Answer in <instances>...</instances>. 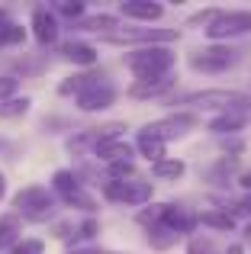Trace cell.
Wrapping results in <instances>:
<instances>
[{
    "instance_id": "ba28073f",
    "label": "cell",
    "mask_w": 251,
    "mask_h": 254,
    "mask_svg": "<svg viewBox=\"0 0 251 254\" xmlns=\"http://www.w3.org/2000/svg\"><path fill=\"white\" fill-rule=\"evenodd\" d=\"M103 193L116 203H126V206H145L151 199V184L148 180H138V177H129V180H107L103 184Z\"/></svg>"
},
{
    "instance_id": "6da1fadb",
    "label": "cell",
    "mask_w": 251,
    "mask_h": 254,
    "mask_svg": "<svg viewBox=\"0 0 251 254\" xmlns=\"http://www.w3.org/2000/svg\"><path fill=\"white\" fill-rule=\"evenodd\" d=\"M174 103L190 106V110H219V113L242 110V113H251V97H248V93L229 90V87H206V90H190V93H181Z\"/></svg>"
},
{
    "instance_id": "2e32d148",
    "label": "cell",
    "mask_w": 251,
    "mask_h": 254,
    "mask_svg": "<svg viewBox=\"0 0 251 254\" xmlns=\"http://www.w3.org/2000/svg\"><path fill=\"white\" fill-rule=\"evenodd\" d=\"M19 235H23V222H19L16 212L0 216V254L16 248V245H19Z\"/></svg>"
},
{
    "instance_id": "ffe728a7",
    "label": "cell",
    "mask_w": 251,
    "mask_h": 254,
    "mask_svg": "<svg viewBox=\"0 0 251 254\" xmlns=\"http://www.w3.org/2000/svg\"><path fill=\"white\" fill-rule=\"evenodd\" d=\"M135 148H138V155L142 158H148L151 164H158V161H164V142L161 138H155L151 132H138V138H135Z\"/></svg>"
},
{
    "instance_id": "836d02e7",
    "label": "cell",
    "mask_w": 251,
    "mask_h": 254,
    "mask_svg": "<svg viewBox=\"0 0 251 254\" xmlns=\"http://www.w3.org/2000/svg\"><path fill=\"white\" fill-rule=\"evenodd\" d=\"M68 254H107L103 248H74V251H68Z\"/></svg>"
},
{
    "instance_id": "4316f807",
    "label": "cell",
    "mask_w": 251,
    "mask_h": 254,
    "mask_svg": "<svg viewBox=\"0 0 251 254\" xmlns=\"http://www.w3.org/2000/svg\"><path fill=\"white\" fill-rule=\"evenodd\" d=\"M187 254H222V251L216 248L213 238H206V235H193V238L187 242Z\"/></svg>"
},
{
    "instance_id": "9c48e42d",
    "label": "cell",
    "mask_w": 251,
    "mask_h": 254,
    "mask_svg": "<svg viewBox=\"0 0 251 254\" xmlns=\"http://www.w3.org/2000/svg\"><path fill=\"white\" fill-rule=\"evenodd\" d=\"M196 123H200V119H196L193 113H177V116H168V119H158V123L145 126V132H151L155 138H161V142L168 145L171 138H184L190 129H196Z\"/></svg>"
},
{
    "instance_id": "f1b7e54d",
    "label": "cell",
    "mask_w": 251,
    "mask_h": 254,
    "mask_svg": "<svg viewBox=\"0 0 251 254\" xmlns=\"http://www.w3.org/2000/svg\"><path fill=\"white\" fill-rule=\"evenodd\" d=\"M16 87H19V81L13 74H3L0 77V103H6V100H13V93H16Z\"/></svg>"
},
{
    "instance_id": "d6a6232c",
    "label": "cell",
    "mask_w": 251,
    "mask_h": 254,
    "mask_svg": "<svg viewBox=\"0 0 251 254\" xmlns=\"http://www.w3.org/2000/svg\"><path fill=\"white\" fill-rule=\"evenodd\" d=\"M77 235H81V238H94L97 235V222H94V219H87V222L77 229Z\"/></svg>"
},
{
    "instance_id": "4fadbf2b",
    "label": "cell",
    "mask_w": 251,
    "mask_h": 254,
    "mask_svg": "<svg viewBox=\"0 0 251 254\" xmlns=\"http://www.w3.org/2000/svg\"><path fill=\"white\" fill-rule=\"evenodd\" d=\"M123 16L129 19H142V23H155V19L164 16V6L155 3V0H123Z\"/></svg>"
},
{
    "instance_id": "f546056e",
    "label": "cell",
    "mask_w": 251,
    "mask_h": 254,
    "mask_svg": "<svg viewBox=\"0 0 251 254\" xmlns=\"http://www.w3.org/2000/svg\"><path fill=\"white\" fill-rule=\"evenodd\" d=\"M29 110V100H6V103H0V113H3V116H16V113H26Z\"/></svg>"
},
{
    "instance_id": "1f68e13d",
    "label": "cell",
    "mask_w": 251,
    "mask_h": 254,
    "mask_svg": "<svg viewBox=\"0 0 251 254\" xmlns=\"http://www.w3.org/2000/svg\"><path fill=\"white\" fill-rule=\"evenodd\" d=\"M229 206H232V219H235V216H251V199H242V203H229ZM229 206H226V209H229Z\"/></svg>"
},
{
    "instance_id": "74e56055",
    "label": "cell",
    "mask_w": 251,
    "mask_h": 254,
    "mask_svg": "<svg viewBox=\"0 0 251 254\" xmlns=\"http://www.w3.org/2000/svg\"><path fill=\"white\" fill-rule=\"evenodd\" d=\"M245 242L251 245V225H248V229H245Z\"/></svg>"
},
{
    "instance_id": "cb8c5ba5",
    "label": "cell",
    "mask_w": 251,
    "mask_h": 254,
    "mask_svg": "<svg viewBox=\"0 0 251 254\" xmlns=\"http://www.w3.org/2000/svg\"><path fill=\"white\" fill-rule=\"evenodd\" d=\"M94 84H100V74H74V77H68V81L58 84V93H84Z\"/></svg>"
},
{
    "instance_id": "484cf974",
    "label": "cell",
    "mask_w": 251,
    "mask_h": 254,
    "mask_svg": "<svg viewBox=\"0 0 251 254\" xmlns=\"http://www.w3.org/2000/svg\"><path fill=\"white\" fill-rule=\"evenodd\" d=\"M232 171H235V161H229V155H226L206 171V180H213V184H229V174Z\"/></svg>"
},
{
    "instance_id": "3957f363",
    "label": "cell",
    "mask_w": 251,
    "mask_h": 254,
    "mask_svg": "<svg viewBox=\"0 0 251 254\" xmlns=\"http://www.w3.org/2000/svg\"><path fill=\"white\" fill-rule=\"evenodd\" d=\"M13 206H16V216L29 219V222H45L55 212V193L49 187H23V190L13 196Z\"/></svg>"
},
{
    "instance_id": "ac0fdd59",
    "label": "cell",
    "mask_w": 251,
    "mask_h": 254,
    "mask_svg": "<svg viewBox=\"0 0 251 254\" xmlns=\"http://www.w3.org/2000/svg\"><path fill=\"white\" fill-rule=\"evenodd\" d=\"M62 55L68 58V62L74 64H84V68H90V64H97V49L87 42H81V39H71V42L62 45Z\"/></svg>"
},
{
    "instance_id": "52a82bcc",
    "label": "cell",
    "mask_w": 251,
    "mask_h": 254,
    "mask_svg": "<svg viewBox=\"0 0 251 254\" xmlns=\"http://www.w3.org/2000/svg\"><path fill=\"white\" fill-rule=\"evenodd\" d=\"M251 32V10H229V13H216L213 23L206 26V36L222 42V39H235V36H245Z\"/></svg>"
},
{
    "instance_id": "83f0119b",
    "label": "cell",
    "mask_w": 251,
    "mask_h": 254,
    "mask_svg": "<svg viewBox=\"0 0 251 254\" xmlns=\"http://www.w3.org/2000/svg\"><path fill=\"white\" fill-rule=\"evenodd\" d=\"M52 13H62V16H68V19H74V23H81V16H84V3H55L52 6Z\"/></svg>"
},
{
    "instance_id": "d4e9b609",
    "label": "cell",
    "mask_w": 251,
    "mask_h": 254,
    "mask_svg": "<svg viewBox=\"0 0 251 254\" xmlns=\"http://www.w3.org/2000/svg\"><path fill=\"white\" fill-rule=\"evenodd\" d=\"M200 222L209 225V229H219V232H232L235 229L232 212H216V209H209V212H203V216H200Z\"/></svg>"
},
{
    "instance_id": "d590c367",
    "label": "cell",
    "mask_w": 251,
    "mask_h": 254,
    "mask_svg": "<svg viewBox=\"0 0 251 254\" xmlns=\"http://www.w3.org/2000/svg\"><path fill=\"white\" fill-rule=\"evenodd\" d=\"M3 196H6V174L0 171V199H3Z\"/></svg>"
},
{
    "instance_id": "e0dca14e",
    "label": "cell",
    "mask_w": 251,
    "mask_h": 254,
    "mask_svg": "<svg viewBox=\"0 0 251 254\" xmlns=\"http://www.w3.org/2000/svg\"><path fill=\"white\" fill-rule=\"evenodd\" d=\"M94 155L100 158V161L107 164H123V161H132V148L126 142H120V138H107V142H100L94 148Z\"/></svg>"
},
{
    "instance_id": "8992f818",
    "label": "cell",
    "mask_w": 251,
    "mask_h": 254,
    "mask_svg": "<svg viewBox=\"0 0 251 254\" xmlns=\"http://www.w3.org/2000/svg\"><path fill=\"white\" fill-rule=\"evenodd\" d=\"M110 45H171L177 42V29H155V26H142V29H116L103 36Z\"/></svg>"
},
{
    "instance_id": "e575fe53",
    "label": "cell",
    "mask_w": 251,
    "mask_h": 254,
    "mask_svg": "<svg viewBox=\"0 0 251 254\" xmlns=\"http://www.w3.org/2000/svg\"><path fill=\"white\" fill-rule=\"evenodd\" d=\"M242 187H245V190L251 193V171H245V174H242Z\"/></svg>"
},
{
    "instance_id": "30bf717a",
    "label": "cell",
    "mask_w": 251,
    "mask_h": 254,
    "mask_svg": "<svg viewBox=\"0 0 251 254\" xmlns=\"http://www.w3.org/2000/svg\"><path fill=\"white\" fill-rule=\"evenodd\" d=\"M158 222L168 225L171 232H177V235H190V232L196 229V222H200V216L196 212H190L187 206H177V203H164L161 206V216H158Z\"/></svg>"
},
{
    "instance_id": "d6986e66",
    "label": "cell",
    "mask_w": 251,
    "mask_h": 254,
    "mask_svg": "<svg viewBox=\"0 0 251 254\" xmlns=\"http://www.w3.org/2000/svg\"><path fill=\"white\" fill-rule=\"evenodd\" d=\"M116 26H120V19L116 16H110V13H100V16H87V19H81V23H74V29H81V32H97V36H110V32H116Z\"/></svg>"
},
{
    "instance_id": "44dd1931",
    "label": "cell",
    "mask_w": 251,
    "mask_h": 254,
    "mask_svg": "<svg viewBox=\"0 0 251 254\" xmlns=\"http://www.w3.org/2000/svg\"><path fill=\"white\" fill-rule=\"evenodd\" d=\"M177 242H181V235H177V232H171L168 225H161V222L148 225V245H151V248L168 251L171 245H177Z\"/></svg>"
},
{
    "instance_id": "7a4b0ae2",
    "label": "cell",
    "mask_w": 251,
    "mask_h": 254,
    "mask_svg": "<svg viewBox=\"0 0 251 254\" xmlns=\"http://www.w3.org/2000/svg\"><path fill=\"white\" fill-rule=\"evenodd\" d=\"M177 64V55L171 45H151L126 55V68L135 74V81H151V77H168Z\"/></svg>"
},
{
    "instance_id": "9a60e30c",
    "label": "cell",
    "mask_w": 251,
    "mask_h": 254,
    "mask_svg": "<svg viewBox=\"0 0 251 254\" xmlns=\"http://www.w3.org/2000/svg\"><path fill=\"white\" fill-rule=\"evenodd\" d=\"M174 87V77H151V81H135L129 87V97L132 100H155V97H164V93Z\"/></svg>"
},
{
    "instance_id": "f35d334b",
    "label": "cell",
    "mask_w": 251,
    "mask_h": 254,
    "mask_svg": "<svg viewBox=\"0 0 251 254\" xmlns=\"http://www.w3.org/2000/svg\"><path fill=\"white\" fill-rule=\"evenodd\" d=\"M107 254H116V251H107Z\"/></svg>"
},
{
    "instance_id": "277c9868",
    "label": "cell",
    "mask_w": 251,
    "mask_h": 254,
    "mask_svg": "<svg viewBox=\"0 0 251 254\" xmlns=\"http://www.w3.org/2000/svg\"><path fill=\"white\" fill-rule=\"evenodd\" d=\"M242 49H232V45H206V49L190 52L187 64L193 71H203V74H222L232 64H239Z\"/></svg>"
},
{
    "instance_id": "5b68a950",
    "label": "cell",
    "mask_w": 251,
    "mask_h": 254,
    "mask_svg": "<svg viewBox=\"0 0 251 254\" xmlns=\"http://www.w3.org/2000/svg\"><path fill=\"white\" fill-rule=\"evenodd\" d=\"M52 193L62 199L64 206H74V209H87L94 212L97 209V199L90 196L87 190L81 187V180L74 177L71 171H55L52 174Z\"/></svg>"
},
{
    "instance_id": "5bb4252c",
    "label": "cell",
    "mask_w": 251,
    "mask_h": 254,
    "mask_svg": "<svg viewBox=\"0 0 251 254\" xmlns=\"http://www.w3.org/2000/svg\"><path fill=\"white\" fill-rule=\"evenodd\" d=\"M248 119H251V113H242V110L219 113V116L209 123V132H216V135H239V132L248 126Z\"/></svg>"
},
{
    "instance_id": "603a6c76",
    "label": "cell",
    "mask_w": 251,
    "mask_h": 254,
    "mask_svg": "<svg viewBox=\"0 0 251 254\" xmlns=\"http://www.w3.org/2000/svg\"><path fill=\"white\" fill-rule=\"evenodd\" d=\"M26 39V29L19 23H13L10 16L0 19V49H6V45H19Z\"/></svg>"
},
{
    "instance_id": "8fae6325",
    "label": "cell",
    "mask_w": 251,
    "mask_h": 254,
    "mask_svg": "<svg viewBox=\"0 0 251 254\" xmlns=\"http://www.w3.org/2000/svg\"><path fill=\"white\" fill-rule=\"evenodd\" d=\"M113 103H116V87L107 84V81H100V84L87 87L84 93H77V110L81 113H100Z\"/></svg>"
},
{
    "instance_id": "7402d4cb",
    "label": "cell",
    "mask_w": 251,
    "mask_h": 254,
    "mask_svg": "<svg viewBox=\"0 0 251 254\" xmlns=\"http://www.w3.org/2000/svg\"><path fill=\"white\" fill-rule=\"evenodd\" d=\"M184 171H187V164H184L181 158H164V161L151 164V174H155V180H181Z\"/></svg>"
},
{
    "instance_id": "7c38bea8",
    "label": "cell",
    "mask_w": 251,
    "mask_h": 254,
    "mask_svg": "<svg viewBox=\"0 0 251 254\" xmlns=\"http://www.w3.org/2000/svg\"><path fill=\"white\" fill-rule=\"evenodd\" d=\"M32 36H36L39 45L58 42V16L49 6H36V10H32Z\"/></svg>"
},
{
    "instance_id": "4dcf8cb0",
    "label": "cell",
    "mask_w": 251,
    "mask_h": 254,
    "mask_svg": "<svg viewBox=\"0 0 251 254\" xmlns=\"http://www.w3.org/2000/svg\"><path fill=\"white\" fill-rule=\"evenodd\" d=\"M45 245L39 242V238H29V242H19L16 248H13V254H42Z\"/></svg>"
},
{
    "instance_id": "8d00e7d4",
    "label": "cell",
    "mask_w": 251,
    "mask_h": 254,
    "mask_svg": "<svg viewBox=\"0 0 251 254\" xmlns=\"http://www.w3.org/2000/svg\"><path fill=\"white\" fill-rule=\"evenodd\" d=\"M222 254H242V248H239V245H232V248H229V251H222Z\"/></svg>"
}]
</instances>
